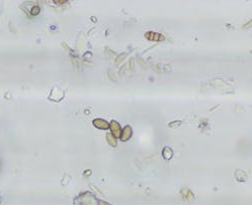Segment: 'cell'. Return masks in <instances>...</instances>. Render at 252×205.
<instances>
[{
	"instance_id": "obj_6",
	"label": "cell",
	"mask_w": 252,
	"mask_h": 205,
	"mask_svg": "<svg viewBox=\"0 0 252 205\" xmlns=\"http://www.w3.org/2000/svg\"><path fill=\"white\" fill-rule=\"evenodd\" d=\"M38 11H40V9H38L37 7H36V8H33V9H32V13H33V14H37V13H38Z\"/></svg>"
},
{
	"instance_id": "obj_4",
	"label": "cell",
	"mask_w": 252,
	"mask_h": 205,
	"mask_svg": "<svg viewBox=\"0 0 252 205\" xmlns=\"http://www.w3.org/2000/svg\"><path fill=\"white\" fill-rule=\"evenodd\" d=\"M162 155H163V158H165L167 160H169L172 157V151L169 148H165L162 151Z\"/></svg>"
},
{
	"instance_id": "obj_3",
	"label": "cell",
	"mask_w": 252,
	"mask_h": 205,
	"mask_svg": "<svg viewBox=\"0 0 252 205\" xmlns=\"http://www.w3.org/2000/svg\"><path fill=\"white\" fill-rule=\"evenodd\" d=\"M131 136H132V129L129 126H126L125 128L123 129L122 133L120 134V138H121L122 141H127L128 139L131 138Z\"/></svg>"
},
{
	"instance_id": "obj_2",
	"label": "cell",
	"mask_w": 252,
	"mask_h": 205,
	"mask_svg": "<svg viewBox=\"0 0 252 205\" xmlns=\"http://www.w3.org/2000/svg\"><path fill=\"white\" fill-rule=\"evenodd\" d=\"M93 125H94L96 128L101 129V130H107L109 128L108 123L102 119H95L93 121Z\"/></svg>"
},
{
	"instance_id": "obj_5",
	"label": "cell",
	"mask_w": 252,
	"mask_h": 205,
	"mask_svg": "<svg viewBox=\"0 0 252 205\" xmlns=\"http://www.w3.org/2000/svg\"><path fill=\"white\" fill-rule=\"evenodd\" d=\"M107 140H108L109 144H110L111 146H113V147H115V146L117 145V143H116V138H115V137L113 136L112 134H108V135H107Z\"/></svg>"
},
{
	"instance_id": "obj_1",
	"label": "cell",
	"mask_w": 252,
	"mask_h": 205,
	"mask_svg": "<svg viewBox=\"0 0 252 205\" xmlns=\"http://www.w3.org/2000/svg\"><path fill=\"white\" fill-rule=\"evenodd\" d=\"M109 128L111 129V133L112 135L115 137V138H118L120 137V134H121V130H120V126L117 122L115 121H112V122L109 124Z\"/></svg>"
}]
</instances>
